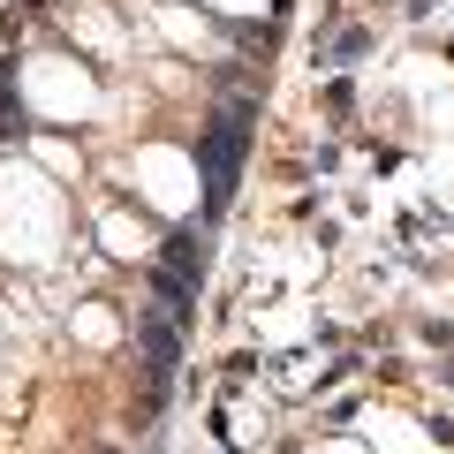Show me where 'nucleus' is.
I'll return each mask as SVG.
<instances>
[{"label": "nucleus", "mask_w": 454, "mask_h": 454, "mask_svg": "<svg viewBox=\"0 0 454 454\" xmlns=\"http://www.w3.org/2000/svg\"><path fill=\"white\" fill-rule=\"evenodd\" d=\"M250 121H258V106H250L243 91H227L220 106H212L205 137H197V182H205V227L220 220V212H227V197H235V167H243Z\"/></svg>", "instance_id": "f257e3e1"}, {"label": "nucleus", "mask_w": 454, "mask_h": 454, "mask_svg": "<svg viewBox=\"0 0 454 454\" xmlns=\"http://www.w3.org/2000/svg\"><path fill=\"white\" fill-rule=\"evenodd\" d=\"M0 137H31V106H23V83H16V68L0 61Z\"/></svg>", "instance_id": "f03ea898"}]
</instances>
